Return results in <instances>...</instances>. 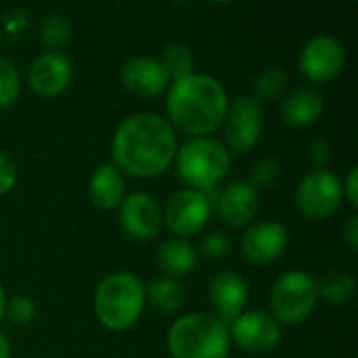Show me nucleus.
Returning a JSON list of instances; mask_svg holds the SVG:
<instances>
[{"label":"nucleus","mask_w":358,"mask_h":358,"mask_svg":"<svg viewBox=\"0 0 358 358\" xmlns=\"http://www.w3.org/2000/svg\"><path fill=\"white\" fill-rule=\"evenodd\" d=\"M155 262H157L159 271L166 277L178 279V277H185V275L195 271V266H197V250L187 239L170 237L157 248Z\"/></svg>","instance_id":"aec40b11"},{"label":"nucleus","mask_w":358,"mask_h":358,"mask_svg":"<svg viewBox=\"0 0 358 358\" xmlns=\"http://www.w3.org/2000/svg\"><path fill=\"white\" fill-rule=\"evenodd\" d=\"M325 111V96L315 86L296 88L281 105V117L289 128H308L321 120Z\"/></svg>","instance_id":"a211bd4d"},{"label":"nucleus","mask_w":358,"mask_h":358,"mask_svg":"<svg viewBox=\"0 0 358 358\" xmlns=\"http://www.w3.org/2000/svg\"><path fill=\"white\" fill-rule=\"evenodd\" d=\"M250 298V289L245 279L239 273L233 271H222L218 273L212 283H210V300L216 310V319H220L227 327L241 315L245 313V304Z\"/></svg>","instance_id":"f3484780"},{"label":"nucleus","mask_w":358,"mask_h":358,"mask_svg":"<svg viewBox=\"0 0 358 358\" xmlns=\"http://www.w3.org/2000/svg\"><path fill=\"white\" fill-rule=\"evenodd\" d=\"M159 63L164 65V69L170 78V84L191 76L195 69V57H193L191 48L180 42H172V44L164 46Z\"/></svg>","instance_id":"5701e85b"},{"label":"nucleus","mask_w":358,"mask_h":358,"mask_svg":"<svg viewBox=\"0 0 358 358\" xmlns=\"http://www.w3.org/2000/svg\"><path fill=\"white\" fill-rule=\"evenodd\" d=\"M231 342L250 355H268L281 344V325L271 317V313L248 310L241 313L229 325Z\"/></svg>","instance_id":"9b49d317"},{"label":"nucleus","mask_w":358,"mask_h":358,"mask_svg":"<svg viewBox=\"0 0 358 358\" xmlns=\"http://www.w3.org/2000/svg\"><path fill=\"white\" fill-rule=\"evenodd\" d=\"M178 176L189 185V189L208 193L218 187V182L231 170V151L212 136L189 138L176 151Z\"/></svg>","instance_id":"39448f33"},{"label":"nucleus","mask_w":358,"mask_h":358,"mask_svg":"<svg viewBox=\"0 0 358 358\" xmlns=\"http://www.w3.org/2000/svg\"><path fill=\"white\" fill-rule=\"evenodd\" d=\"M342 241L346 243V248H348L350 252H357L358 250V216L357 214L348 216V220H346V224H344V229H342Z\"/></svg>","instance_id":"473e14b6"},{"label":"nucleus","mask_w":358,"mask_h":358,"mask_svg":"<svg viewBox=\"0 0 358 358\" xmlns=\"http://www.w3.org/2000/svg\"><path fill=\"white\" fill-rule=\"evenodd\" d=\"M120 227L134 241H151L157 237L164 216L157 199L149 193L136 191L120 203Z\"/></svg>","instance_id":"f8f14e48"},{"label":"nucleus","mask_w":358,"mask_h":358,"mask_svg":"<svg viewBox=\"0 0 358 358\" xmlns=\"http://www.w3.org/2000/svg\"><path fill=\"white\" fill-rule=\"evenodd\" d=\"M0 358H10V344L2 334H0Z\"/></svg>","instance_id":"72a5a7b5"},{"label":"nucleus","mask_w":358,"mask_h":358,"mask_svg":"<svg viewBox=\"0 0 358 358\" xmlns=\"http://www.w3.org/2000/svg\"><path fill=\"white\" fill-rule=\"evenodd\" d=\"M88 197L96 210H117L126 197V178L113 164H101L88 180Z\"/></svg>","instance_id":"6ab92c4d"},{"label":"nucleus","mask_w":358,"mask_h":358,"mask_svg":"<svg viewBox=\"0 0 358 358\" xmlns=\"http://www.w3.org/2000/svg\"><path fill=\"white\" fill-rule=\"evenodd\" d=\"M306 159L315 170H327V166L334 159V149H331L329 141H325V138L310 141L306 147Z\"/></svg>","instance_id":"c85d7f7f"},{"label":"nucleus","mask_w":358,"mask_h":358,"mask_svg":"<svg viewBox=\"0 0 358 358\" xmlns=\"http://www.w3.org/2000/svg\"><path fill=\"white\" fill-rule=\"evenodd\" d=\"M281 176V168H279V162L277 159H271V157H264V159H258L250 172V185L260 191V189H271L273 185H277Z\"/></svg>","instance_id":"bb28decb"},{"label":"nucleus","mask_w":358,"mask_h":358,"mask_svg":"<svg viewBox=\"0 0 358 358\" xmlns=\"http://www.w3.org/2000/svg\"><path fill=\"white\" fill-rule=\"evenodd\" d=\"M122 86L143 99H155L164 94L170 86V78L155 57H132L120 69Z\"/></svg>","instance_id":"2eb2a0df"},{"label":"nucleus","mask_w":358,"mask_h":358,"mask_svg":"<svg viewBox=\"0 0 358 358\" xmlns=\"http://www.w3.org/2000/svg\"><path fill=\"white\" fill-rule=\"evenodd\" d=\"M73 78V65L63 52H42L36 57L27 71L29 88L44 99L65 92Z\"/></svg>","instance_id":"4468645a"},{"label":"nucleus","mask_w":358,"mask_h":358,"mask_svg":"<svg viewBox=\"0 0 358 358\" xmlns=\"http://www.w3.org/2000/svg\"><path fill=\"white\" fill-rule=\"evenodd\" d=\"M4 310H6V294H4V287L0 283V321L4 319Z\"/></svg>","instance_id":"f704fd0d"},{"label":"nucleus","mask_w":358,"mask_h":358,"mask_svg":"<svg viewBox=\"0 0 358 358\" xmlns=\"http://www.w3.org/2000/svg\"><path fill=\"white\" fill-rule=\"evenodd\" d=\"M21 92L19 69L4 57H0V109L10 107Z\"/></svg>","instance_id":"a878e982"},{"label":"nucleus","mask_w":358,"mask_h":358,"mask_svg":"<svg viewBox=\"0 0 358 358\" xmlns=\"http://www.w3.org/2000/svg\"><path fill=\"white\" fill-rule=\"evenodd\" d=\"M319 304L317 279L304 271L283 273L271 289V317L279 325H302Z\"/></svg>","instance_id":"423d86ee"},{"label":"nucleus","mask_w":358,"mask_h":358,"mask_svg":"<svg viewBox=\"0 0 358 358\" xmlns=\"http://www.w3.org/2000/svg\"><path fill=\"white\" fill-rule=\"evenodd\" d=\"M287 245H289V233L285 224L277 220L252 222L241 239L243 256L258 266H266L281 260Z\"/></svg>","instance_id":"ddd939ff"},{"label":"nucleus","mask_w":358,"mask_h":358,"mask_svg":"<svg viewBox=\"0 0 358 358\" xmlns=\"http://www.w3.org/2000/svg\"><path fill=\"white\" fill-rule=\"evenodd\" d=\"M145 302H149L155 310L164 315H174L185 306L187 292L176 279L162 277L145 285Z\"/></svg>","instance_id":"412c9836"},{"label":"nucleus","mask_w":358,"mask_h":358,"mask_svg":"<svg viewBox=\"0 0 358 358\" xmlns=\"http://www.w3.org/2000/svg\"><path fill=\"white\" fill-rule=\"evenodd\" d=\"M178 136L170 122L157 113L126 117L111 138V164L134 178H155L176 159Z\"/></svg>","instance_id":"f257e3e1"},{"label":"nucleus","mask_w":358,"mask_h":358,"mask_svg":"<svg viewBox=\"0 0 358 358\" xmlns=\"http://www.w3.org/2000/svg\"><path fill=\"white\" fill-rule=\"evenodd\" d=\"M222 145L233 153L252 151L264 130L262 105L252 96H237L229 101L224 120H222Z\"/></svg>","instance_id":"6e6552de"},{"label":"nucleus","mask_w":358,"mask_h":358,"mask_svg":"<svg viewBox=\"0 0 358 358\" xmlns=\"http://www.w3.org/2000/svg\"><path fill=\"white\" fill-rule=\"evenodd\" d=\"M168 352L172 358H229V327L208 313H189L168 329Z\"/></svg>","instance_id":"7ed1b4c3"},{"label":"nucleus","mask_w":358,"mask_h":358,"mask_svg":"<svg viewBox=\"0 0 358 358\" xmlns=\"http://www.w3.org/2000/svg\"><path fill=\"white\" fill-rule=\"evenodd\" d=\"M346 65V48L334 36H315L310 38L298 57V67L306 80L313 84H325L336 80Z\"/></svg>","instance_id":"9d476101"},{"label":"nucleus","mask_w":358,"mask_h":358,"mask_svg":"<svg viewBox=\"0 0 358 358\" xmlns=\"http://www.w3.org/2000/svg\"><path fill=\"white\" fill-rule=\"evenodd\" d=\"M214 203L218 218L224 224H229L231 229H241L254 222L260 208V197L250 182L235 180L224 187V191L218 195Z\"/></svg>","instance_id":"dca6fc26"},{"label":"nucleus","mask_w":358,"mask_h":358,"mask_svg":"<svg viewBox=\"0 0 358 358\" xmlns=\"http://www.w3.org/2000/svg\"><path fill=\"white\" fill-rule=\"evenodd\" d=\"M4 317H8V321L15 325H29L36 319V304L27 296H15L6 300Z\"/></svg>","instance_id":"cd10ccee"},{"label":"nucleus","mask_w":358,"mask_h":358,"mask_svg":"<svg viewBox=\"0 0 358 358\" xmlns=\"http://www.w3.org/2000/svg\"><path fill=\"white\" fill-rule=\"evenodd\" d=\"M71 40V25L63 15H46L40 25V42L46 52H61Z\"/></svg>","instance_id":"393cba45"},{"label":"nucleus","mask_w":358,"mask_h":358,"mask_svg":"<svg viewBox=\"0 0 358 358\" xmlns=\"http://www.w3.org/2000/svg\"><path fill=\"white\" fill-rule=\"evenodd\" d=\"M201 254L210 260H222L231 254V239L224 233H210L201 239Z\"/></svg>","instance_id":"c756f323"},{"label":"nucleus","mask_w":358,"mask_h":358,"mask_svg":"<svg viewBox=\"0 0 358 358\" xmlns=\"http://www.w3.org/2000/svg\"><path fill=\"white\" fill-rule=\"evenodd\" d=\"M229 107L224 86L208 73H191L166 90V120L191 138L210 136L222 126Z\"/></svg>","instance_id":"f03ea898"},{"label":"nucleus","mask_w":358,"mask_h":358,"mask_svg":"<svg viewBox=\"0 0 358 358\" xmlns=\"http://www.w3.org/2000/svg\"><path fill=\"white\" fill-rule=\"evenodd\" d=\"M342 201V180L331 170L308 172L296 189V208L308 220H325L334 216Z\"/></svg>","instance_id":"0eeeda50"},{"label":"nucleus","mask_w":358,"mask_h":358,"mask_svg":"<svg viewBox=\"0 0 358 358\" xmlns=\"http://www.w3.org/2000/svg\"><path fill=\"white\" fill-rule=\"evenodd\" d=\"M289 84V76L283 67H268L264 69L256 82H254V96L258 103H268V101H277L285 94Z\"/></svg>","instance_id":"b1692460"},{"label":"nucleus","mask_w":358,"mask_h":358,"mask_svg":"<svg viewBox=\"0 0 358 358\" xmlns=\"http://www.w3.org/2000/svg\"><path fill=\"white\" fill-rule=\"evenodd\" d=\"M17 182V166L4 153H0V195H6Z\"/></svg>","instance_id":"7c9ffc66"},{"label":"nucleus","mask_w":358,"mask_h":358,"mask_svg":"<svg viewBox=\"0 0 358 358\" xmlns=\"http://www.w3.org/2000/svg\"><path fill=\"white\" fill-rule=\"evenodd\" d=\"M342 193H344V199H348V203L352 208L358 206V168H350L346 180L342 182Z\"/></svg>","instance_id":"2f4dec72"},{"label":"nucleus","mask_w":358,"mask_h":358,"mask_svg":"<svg viewBox=\"0 0 358 358\" xmlns=\"http://www.w3.org/2000/svg\"><path fill=\"white\" fill-rule=\"evenodd\" d=\"M319 300H325L331 306H344L352 302L357 294V281L346 271H329L319 281Z\"/></svg>","instance_id":"4be33fe9"},{"label":"nucleus","mask_w":358,"mask_h":358,"mask_svg":"<svg viewBox=\"0 0 358 358\" xmlns=\"http://www.w3.org/2000/svg\"><path fill=\"white\" fill-rule=\"evenodd\" d=\"M145 283L132 273H111L94 292V315L111 331L132 327L145 310Z\"/></svg>","instance_id":"20e7f679"},{"label":"nucleus","mask_w":358,"mask_h":358,"mask_svg":"<svg viewBox=\"0 0 358 358\" xmlns=\"http://www.w3.org/2000/svg\"><path fill=\"white\" fill-rule=\"evenodd\" d=\"M212 206L214 203L208 193L195 189H180L168 199L166 210L162 212L164 224L174 237L187 239L206 229L212 216Z\"/></svg>","instance_id":"1a4fd4ad"}]
</instances>
